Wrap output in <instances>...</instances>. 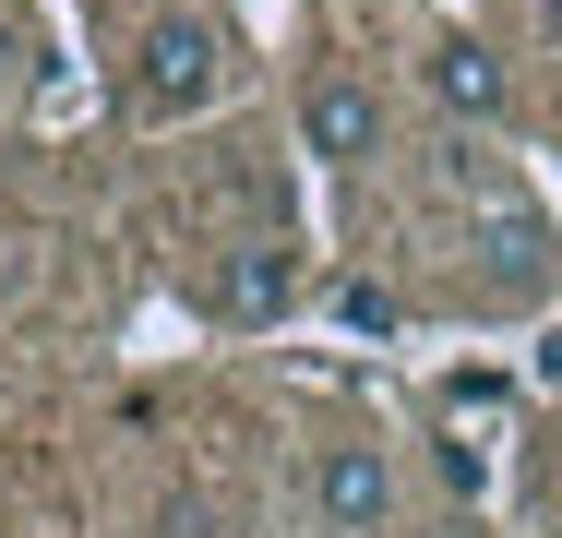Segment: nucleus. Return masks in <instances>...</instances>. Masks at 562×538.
Returning a JSON list of instances; mask_svg holds the SVG:
<instances>
[{
  "label": "nucleus",
  "mask_w": 562,
  "mask_h": 538,
  "mask_svg": "<svg viewBox=\"0 0 562 538\" xmlns=\"http://www.w3.org/2000/svg\"><path fill=\"white\" fill-rule=\"evenodd\" d=\"M216 85H227V36L204 12H156L132 48V120H192Z\"/></svg>",
  "instance_id": "nucleus-1"
},
{
  "label": "nucleus",
  "mask_w": 562,
  "mask_h": 538,
  "mask_svg": "<svg viewBox=\"0 0 562 538\" xmlns=\"http://www.w3.org/2000/svg\"><path fill=\"white\" fill-rule=\"evenodd\" d=\"M312 503H324V527H336V538H371L383 515H395V467H383V442H324Z\"/></svg>",
  "instance_id": "nucleus-2"
},
{
  "label": "nucleus",
  "mask_w": 562,
  "mask_h": 538,
  "mask_svg": "<svg viewBox=\"0 0 562 538\" xmlns=\"http://www.w3.org/2000/svg\"><path fill=\"white\" fill-rule=\"evenodd\" d=\"M216 312L227 323H288V312H300V251H288V239L216 251Z\"/></svg>",
  "instance_id": "nucleus-3"
},
{
  "label": "nucleus",
  "mask_w": 562,
  "mask_h": 538,
  "mask_svg": "<svg viewBox=\"0 0 562 538\" xmlns=\"http://www.w3.org/2000/svg\"><path fill=\"white\" fill-rule=\"evenodd\" d=\"M300 144H312L324 168H359V156L383 144V97H371V85H347V72H324V85L300 97Z\"/></svg>",
  "instance_id": "nucleus-4"
},
{
  "label": "nucleus",
  "mask_w": 562,
  "mask_h": 538,
  "mask_svg": "<svg viewBox=\"0 0 562 538\" xmlns=\"http://www.w3.org/2000/svg\"><path fill=\"white\" fill-rule=\"evenodd\" d=\"M467 251H479V276L515 300V288H539V264H551V227H539L527 204H491L479 227H467Z\"/></svg>",
  "instance_id": "nucleus-5"
},
{
  "label": "nucleus",
  "mask_w": 562,
  "mask_h": 538,
  "mask_svg": "<svg viewBox=\"0 0 562 538\" xmlns=\"http://www.w3.org/2000/svg\"><path fill=\"white\" fill-rule=\"evenodd\" d=\"M419 72H431V97H443L454 120H503V60H491L479 36H443Z\"/></svg>",
  "instance_id": "nucleus-6"
},
{
  "label": "nucleus",
  "mask_w": 562,
  "mask_h": 538,
  "mask_svg": "<svg viewBox=\"0 0 562 538\" xmlns=\"http://www.w3.org/2000/svg\"><path fill=\"white\" fill-rule=\"evenodd\" d=\"M336 323H347V335H395V288H371V276L336 288Z\"/></svg>",
  "instance_id": "nucleus-7"
},
{
  "label": "nucleus",
  "mask_w": 562,
  "mask_h": 538,
  "mask_svg": "<svg viewBox=\"0 0 562 538\" xmlns=\"http://www.w3.org/2000/svg\"><path fill=\"white\" fill-rule=\"evenodd\" d=\"M539 383H562V323H551V335H539Z\"/></svg>",
  "instance_id": "nucleus-8"
}]
</instances>
